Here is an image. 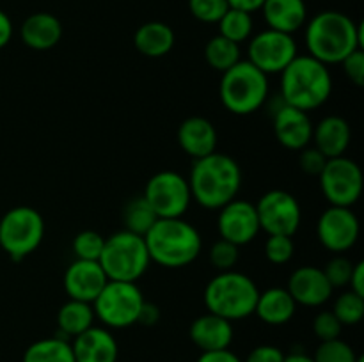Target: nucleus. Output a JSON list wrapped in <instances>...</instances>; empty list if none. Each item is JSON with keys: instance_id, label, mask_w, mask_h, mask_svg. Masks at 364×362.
Returning <instances> with one entry per match:
<instances>
[{"instance_id": "nucleus-48", "label": "nucleus", "mask_w": 364, "mask_h": 362, "mask_svg": "<svg viewBox=\"0 0 364 362\" xmlns=\"http://www.w3.org/2000/svg\"><path fill=\"white\" fill-rule=\"evenodd\" d=\"M283 362H315L313 357H308L306 353H301V351H294L290 355H284Z\"/></svg>"}, {"instance_id": "nucleus-11", "label": "nucleus", "mask_w": 364, "mask_h": 362, "mask_svg": "<svg viewBox=\"0 0 364 362\" xmlns=\"http://www.w3.org/2000/svg\"><path fill=\"white\" fill-rule=\"evenodd\" d=\"M320 188L331 206L352 208L363 194V170L347 156L327 160L320 172Z\"/></svg>"}, {"instance_id": "nucleus-27", "label": "nucleus", "mask_w": 364, "mask_h": 362, "mask_svg": "<svg viewBox=\"0 0 364 362\" xmlns=\"http://www.w3.org/2000/svg\"><path fill=\"white\" fill-rule=\"evenodd\" d=\"M95 311L92 304L80 300H68L66 304L60 305L57 312V327H59V336L68 339V337H77L87 329L95 325Z\"/></svg>"}, {"instance_id": "nucleus-15", "label": "nucleus", "mask_w": 364, "mask_h": 362, "mask_svg": "<svg viewBox=\"0 0 364 362\" xmlns=\"http://www.w3.org/2000/svg\"><path fill=\"white\" fill-rule=\"evenodd\" d=\"M217 229H219L220 238L238 247L251 243L262 231L256 206L245 199H233L219 209Z\"/></svg>"}, {"instance_id": "nucleus-29", "label": "nucleus", "mask_w": 364, "mask_h": 362, "mask_svg": "<svg viewBox=\"0 0 364 362\" xmlns=\"http://www.w3.org/2000/svg\"><path fill=\"white\" fill-rule=\"evenodd\" d=\"M121 216H123L124 231H130V233L139 234V236H144V234L151 229L153 224L159 220V216L155 215L151 206L148 204V201H146L142 195L132 197L130 201L123 206Z\"/></svg>"}, {"instance_id": "nucleus-14", "label": "nucleus", "mask_w": 364, "mask_h": 362, "mask_svg": "<svg viewBox=\"0 0 364 362\" xmlns=\"http://www.w3.org/2000/svg\"><path fill=\"white\" fill-rule=\"evenodd\" d=\"M361 224L350 208L329 206L316 222V238L327 251L334 254L347 252L358 243Z\"/></svg>"}, {"instance_id": "nucleus-45", "label": "nucleus", "mask_w": 364, "mask_h": 362, "mask_svg": "<svg viewBox=\"0 0 364 362\" xmlns=\"http://www.w3.org/2000/svg\"><path fill=\"white\" fill-rule=\"evenodd\" d=\"M348 286H350V291H354V293L364 297V263L363 261L354 263V268H352Z\"/></svg>"}, {"instance_id": "nucleus-28", "label": "nucleus", "mask_w": 364, "mask_h": 362, "mask_svg": "<svg viewBox=\"0 0 364 362\" xmlns=\"http://www.w3.org/2000/svg\"><path fill=\"white\" fill-rule=\"evenodd\" d=\"M23 362H75L71 343L64 337H45L25 350Z\"/></svg>"}, {"instance_id": "nucleus-31", "label": "nucleus", "mask_w": 364, "mask_h": 362, "mask_svg": "<svg viewBox=\"0 0 364 362\" xmlns=\"http://www.w3.org/2000/svg\"><path fill=\"white\" fill-rule=\"evenodd\" d=\"M217 25H219V34L237 45L247 41L252 34V27H255L251 14L245 11L231 9V7L224 13Z\"/></svg>"}, {"instance_id": "nucleus-9", "label": "nucleus", "mask_w": 364, "mask_h": 362, "mask_svg": "<svg viewBox=\"0 0 364 362\" xmlns=\"http://www.w3.org/2000/svg\"><path fill=\"white\" fill-rule=\"evenodd\" d=\"M144 297L137 283L109 280L92 302L95 316L107 329H128L135 325Z\"/></svg>"}, {"instance_id": "nucleus-41", "label": "nucleus", "mask_w": 364, "mask_h": 362, "mask_svg": "<svg viewBox=\"0 0 364 362\" xmlns=\"http://www.w3.org/2000/svg\"><path fill=\"white\" fill-rule=\"evenodd\" d=\"M343 66V73L355 87H363L364 85V52L363 50H355L350 55L345 57L341 60Z\"/></svg>"}, {"instance_id": "nucleus-21", "label": "nucleus", "mask_w": 364, "mask_h": 362, "mask_svg": "<svg viewBox=\"0 0 364 362\" xmlns=\"http://www.w3.org/2000/svg\"><path fill=\"white\" fill-rule=\"evenodd\" d=\"M188 336L201 351L226 350L233 341V325L213 312H206L191 323Z\"/></svg>"}, {"instance_id": "nucleus-40", "label": "nucleus", "mask_w": 364, "mask_h": 362, "mask_svg": "<svg viewBox=\"0 0 364 362\" xmlns=\"http://www.w3.org/2000/svg\"><path fill=\"white\" fill-rule=\"evenodd\" d=\"M327 158L315 148V146H306L304 149H301V155H299V165H301L302 172L309 174V176H320V172L326 167Z\"/></svg>"}, {"instance_id": "nucleus-19", "label": "nucleus", "mask_w": 364, "mask_h": 362, "mask_svg": "<svg viewBox=\"0 0 364 362\" xmlns=\"http://www.w3.org/2000/svg\"><path fill=\"white\" fill-rule=\"evenodd\" d=\"M75 362H116L119 348L116 337L105 327H95L73 337Z\"/></svg>"}, {"instance_id": "nucleus-18", "label": "nucleus", "mask_w": 364, "mask_h": 362, "mask_svg": "<svg viewBox=\"0 0 364 362\" xmlns=\"http://www.w3.org/2000/svg\"><path fill=\"white\" fill-rule=\"evenodd\" d=\"M287 290L297 302V305H308V307H320L326 304L333 295L334 287L327 280L326 273L318 266H299L294 270L288 279Z\"/></svg>"}, {"instance_id": "nucleus-39", "label": "nucleus", "mask_w": 364, "mask_h": 362, "mask_svg": "<svg viewBox=\"0 0 364 362\" xmlns=\"http://www.w3.org/2000/svg\"><path fill=\"white\" fill-rule=\"evenodd\" d=\"M341 329H343V325L334 316L333 311H320L315 316V319H313V332L318 337L320 343L322 341L338 339L341 334Z\"/></svg>"}, {"instance_id": "nucleus-43", "label": "nucleus", "mask_w": 364, "mask_h": 362, "mask_svg": "<svg viewBox=\"0 0 364 362\" xmlns=\"http://www.w3.org/2000/svg\"><path fill=\"white\" fill-rule=\"evenodd\" d=\"M159 319H160L159 305L144 300V304H142V307H141V312H139L137 323H141V325H144V327H153L159 323Z\"/></svg>"}, {"instance_id": "nucleus-2", "label": "nucleus", "mask_w": 364, "mask_h": 362, "mask_svg": "<svg viewBox=\"0 0 364 362\" xmlns=\"http://www.w3.org/2000/svg\"><path fill=\"white\" fill-rule=\"evenodd\" d=\"M188 187L192 199L206 209H220L237 199L242 188V169L235 158L212 153L192 162Z\"/></svg>"}, {"instance_id": "nucleus-35", "label": "nucleus", "mask_w": 364, "mask_h": 362, "mask_svg": "<svg viewBox=\"0 0 364 362\" xmlns=\"http://www.w3.org/2000/svg\"><path fill=\"white\" fill-rule=\"evenodd\" d=\"M238 245L231 243V241L217 240L215 243L210 248V263L215 270L219 272H230V270H235V265L240 259V251H238Z\"/></svg>"}, {"instance_id": "nucleus-7", "label": "nucleus", "mask_w": 364, "mask_h": 362, "mask_svg": "<svg viewBox=\"0 0 364 362\" xmlns=\"http://www.w3.org/2000/svg\"><path fill=\"white\" fill-rule=\"evenodd\" d=\"M98 263L109 280L137 283L149 268L151 259L144 236L123 229L105 238Z\"/></svg>"}, {"instance_id": "nucleus-6", "label": "nucleus", "mask_w": 364, "mask_h": 362, "mask_svg": "<svg viewBox=\"0 0 364 362\" xmlns=\"http://www.w3.org/2000/svg\"><path fill=\"white\" fill-rule=\"evenodd\" d=\"M219 94L228 112L249 116L269 99V77L249 60H240L223 73Z\"/></svg>"}, {"instance_id": "nucleus-37", "label": "nucleus", "mask_w": 364, "mask_h": 362, "mask_svg": "<svg viewBox=\"0 0 364 362\" xmlns=\"http://www.w3.org/2000/svg\"><path fill=\"white\" fill-rule=\"evenodd\" d=\"M295 243L294 236L284 234H270L265 241V258L272 265H284L294 258Z\"/></svg>"}, {"instance_id": "nucleus-47", "label": "nucleus", "mask_w": 364, "mask_h": 362, "mask_svg": "<svg viewBox=\"0 0 364 362\" xmlns=\"http://www.w3.org/2000/svg\"><path fill=\"white\" fill-rule=\"evenodd\" d=\"M263 4H265V0H228V6H230L231 9L245 11V13L249 14L262 9Z\"/></svg>"}, {"instance_id": "nucleus-5", "label": "nucleus", "mask_w": 364, "mask_h": 362, "mask_svg": "<svg viewBox=\"0 0 364 362\" xmlns=\"http://www.w3.org/2000/svg\"><path fill=\"white\" fill-rule=\"evenodd\" d=\"M259 290L255 280L245 273L230 270L219 272L205 287V305L208 312L228 322H237L255 314Z\"/></svg>"}, {"instance_id": "nucleus-3", "label": "nucleus", "mask_w": 364, "mask_h": 362, "mask_svg": "<svg viewBox=\"0 0 364 362\" xmlns=\"http://www.w3.org/2000/svg\"><path fill=\"white\" fill-rule=\"evenodd\" d=\"M149 259L164 268H183L199 258L203 240L191 222L181 219H159L144 234Z\"/></svg>"}, {"instance_id": "nucleus-26", "label": "nucleus", "mask_w": 364, "mask_h": 362, "mask_svg": "<svg viewBox=\"0 0 364 362\" xmlns=\"http://www.w3.org/2000/svg\"><path fill=\"white\" fill-rule=\"evenodd\" d=\"M174 31L164 21L142 23L134 34V45L139 52L149 59H160L173 50Z\"/></svg>"}, {"instance_id": "nucleus-42", "label": "nucleus", "mask_w": 364, "mask_h": 362, "mask_svg": "<svg viewBox=\"0 0 364 362\" xmlns=\"http://www.w3.org/2000/svg\"><path fill=\"white\" fill-rule=\"evenodd\" d=\"M284 353L283 350H279L277 346L272 344H262V346H256L251 353L247 355L245 362H283Z\"/></svg>"}, {"instance_id": "nucleus-25", "label": "nucleus", "mask_w": 364, "mask_h": 362, "mask_svg": "<svg viewBox=\"0 0 364 362\" xmlns=\"http://www.w3.org/2000/svg\"><path fill=\"white\" fill-rule=\"evenodd\" d=\"M295 311H297V302L294 300L287 287H269L265 291H259L255 314L267 325H284L294 318Z\"/></svg>"}, {"instance_id": "nucleus-23", "label": "nucleus", "mask_w": 364, "mask_h": 362, "mask_svg": "<svg viewBox=\"0 0 364 362\" xmlns=\"http://www.w3.org/2000/svg\"><path fill=\"white\" fill-rule=\"evenodd\" d=\"M262 11L269 28L284 34H294L308 21L304 0H265Z\"/></svg>"}, {"instance_id": "nucleus-38", "label": "nucleus", "mask_w": 364, "mask_h": 362, "mask_svg": "<svg viewBox=\"0 0 364 362\" xmlns=\"http://www.w3.org/2000/svg\"><path fill=\"white\" fill-rule=\"evenodd\" d=\"M352 268H354V263L350 261L345 256H334L329 263L326 265L323 273H326L327 280L331 283L333 287H345L348 286V280H350Z\"/></svg>"}, {"instance_id": "nucleus-34", "label": "nucleus", "mask_w": 364, "mask_h": 362, "mask_svg": "<svg viewBox=\"0 0 364 362\" xmlns=\"http://www.w3.org/2000/svg\"><path fill=\"white\" fill-rule=\"evenodd\" d=\"M103 245H105V238L96 231H80L77 236L73 238V254L77 259H85V261H98L102 256Z\"/></svg>"}, {"instance_id": "nucleus-20", "label": "nucleus", "mask_w": 364, "mask_h": 362, "mask_svg": "<svg viewBox=\"0 0 364 362\" xmlns=\"http://www.w3.org/2000/svg\"><path fill=\"white\" fill-rule=\"evenodd\" d=\"M178 144L194 160L212 155L217 149L215 126L206 117H187L178 128Z\"/></svg>"}, {"instance_id": "nucleus-44", "label": "nucleus", "mask_w": 364, "mask_h": 362, "mask_svg": "<svg viewBox=\"0 0 364 362\" xmlns=\"http://www.w3.org/2000/svg\"><path fill=\"white\" fill-rule=\"evenodd\" d=\"M198 362H242L237 353L226 348V350H217V351H203L199 355Z\"/></svg>"}, {"instance_id": "nucleus-46", "label": "nucleus", "mask_w": 364, "mask_h": 362, "mask_svg": "<svg viewBox=\"0 0 364 362\" xmlns=\"http://www.w3.org/2000/svg\"><path fill=\"white\" fill-rule=\"evenodd\" d=\"M11 38H13V21L0 9V48H4L11 41Z\"/></svg>"}, {"instance_id": "nucleus-10", "label": "nucleus", "mask_w": 364, "mask_h": 362, "mask_svg": "<svg viewBox=\"0 0 364 362\" xmlns=\"http://www.w3.org/2000/svg\"><path fill=\"white\" fill-rule=\"evenodd\" d=\"M142 197L159 219H181L192 201L188 180L176 170L153 174L146 183Z\"/></svg>"}, {"instance_id": "nucleus-16", "label": "nucleus", "mask_w": 364, "mask_h": 362, "mask_svg": "<svg viewBox=\"0 0 364 362\" xmlns=\"http://www.w3.org/2000/svg\"><path fill=\"white\" fill-rule=\"evenodd\" d=\"M109 283L98 261L75 259L64 272V290L71 300L92 304Z\"/></svg>"}, {"instance_id": "nucleus-30", "label": "nucleus", "mask_w": 364, "mask_h": 362, "mask_svg": "<svg viewBox=\"0 0 364 362\" xmlns=\"http://www.w3.org/2000/svg\"><path fill=\"white\" fill-rule=\"evenodd\" d=\"M205 59L219 73H224L235 64L240 62V45L223 38L220 34L213 35L205 46Z\"/></svg>"}, {"instance_id": "nucleus-24", "label": "nucleus", "mask_w": 364, "mask_h": 362, "mask_svg": "<svg viewBox=\"0 0 364 362\" xmlns=\"http://www.w3.org/2000/svg\"><path fill=\"white\" fill-rule=\"evenodd\" d=\"M21 41L32 50H50L63 38V25L59 18L50 13H34L21 23Z\"/></svg>"}, {"instance_id": "nucleus-36", "label": "nucleus", "mask_w": 364, "mask_h": 362, "mask_svg": "<svg viewBox=\"0 0 364 362\" xmlns=\"http://www.w3.org/2000/svg\"><path fill=\"white\" fill-rule=\"evenodd\" d=\"M228 9V0H188L191 14L203 23H219Z\"/></svg>"}, {"instance_id": "nucleus-8", "label": "nucleus", "mask_w": 364, "mask_h": 362, "mask_svg": "<svg viewBox=\"0 0 364 362\" xmlns=\"http://www.w3.org/2000/svg\"><path fill=\"white\" fill-rule=\"evenodd\" d=\"M45 220L31 206H16L0 216V247L13 261H21L41 245Z\"/></svg>"}, {"instance_id": "nucleus-32", "label": "nucleus", "mask_w": 364, "mask_h": 362, "mask_svg": "<svg viewBox=\"0 0 364 362\" xmlns=\"http://www.w3.org/2000/svg\"><path fill=\"white\" fill-rule=\"evenodd\" d=\"M333 312L341 325H358L364 316V297L354 291H343L334 300Z\"/></svg>"}, {"instance_id": "nucleus-12", "label": "nucleus", "mask_w": 364, "mask_h": 362, "mask_svg": "<svg viewBox=\"0 0 364 362\" xmlns=\"http://www.w3.org/2000/svg\"><path fill=\"white\" fill-rule=\"evenodd\" d=\"M259 229L267 234L294 236L302 222V209L297 199L287 190H269L256 202Z\"/></svg>"}, {"instance_id": "nucleus-1", "label": "nucleus", "mask_w": 364, "mask_h": 362, "mask_svg": "<svg viewBox=\"0 0 364 362\" xmlns=\"http://www.w3.org/2000/svg\"><path fill=\"white\" fill-rule=\"evenodd\" d=\"M363 23H355L340 11H322L306 25V46L309 55L326 66L340 64L352 52L363 50Z\"/></svg>"}, {"instance_id": "nucleus-4", "label": "nucleus", "mask_w": 364, "mask_h": 362, "mask_svg": "<svg viewBox=\"0 0 364 362\" xmlns=\"http://www.w3.org/2000/svg\"><path fill=\"white\" fill-rule=\"evenodd\" d=\"M281 98L299 110H316L333 92L329 67L315 57L297 55L281 71Z\"/></svg>"}, {"instance_id": "nucleus-33", "label": "nucleus", "mask_w": 364, "mask_h": 362, "mask_svg": "<svg viewBox=\"0 0 364 362\" xmlns=\"http://www.w3.org/2000/svg\"><path fill=\"white\" fill-rule=\"evenodd\" d=\"M359 355L348 343L338 339L322 341L316 348L313 361L315 362H355Z\"/></svg>"}, {"instance_id": "nucleus-49", "label": "nucleus", "mask_w": 364, "mask_h": 362, "mask_svg": "<svg viewBox=\"0 0 364 362\" xmlns=\"http://www.w3.org/2000/svg\"><path fill=\"white\" fill-rule=\"evenodd\" d=\"M355 362H364V357H363V355H359L358 361H355Z\"/></svg>"}, {"instance_id": "nucleus-13", "label": "nucleus", "mask_w": 364, "mask_h": 362, "mask_svg": "<svg viewBox=\"0 0 364 362\" xmlns=\"http://www.w3.org/2000/svg\"><path fill=\"white\" fill-rule=\"evenodd\" d=\"M247 53L249 62L267 77L281 73L299 55L294 35L272 28L258 32L255 38H251Z\"/></svg>"}, {"instance_id": "nucleus-17", "label": "nucleus", "mask_w": 364, "mask_h": 362, "mask_svg": "<svg viewBox=\"0 0 364 362\" xmlns=\"http://www.w3.org/2000/svg\"><path fill=\"white\" fill-rule=\"evenodd\" d=\"M272 126L277 142L290 151H301L311 142L313 123L308 112L287 103L272 114Z\"/></svg>"}, {"instance_id": "nucleus-22", "label": "nucleus", "mask_w": 364, "mask_h": 362, "mask_svg": "<svg viewBox=\"0 0 364 362\" xmlns=\"http://www.w3.org/2000/svg\"><path fill=\"white\" fill-rule=\"evenodd\" d=\"M350 124L341 116H327L313 124L311 141L327 160L343 156L350 146Z\"/></svg>"}]
</instances>
